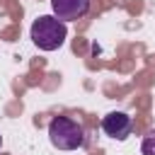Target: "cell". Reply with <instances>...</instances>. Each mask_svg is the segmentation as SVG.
<instances>
[{
	"label": "cell",
	"mask_w": 155,
	"mask_h": 155,
	"mask_svg": "<svg viewBox=\"0 0 155 155\" xmlns=\"http://www.w3.org/2000/svg\"><path fill=\"white\" fill-rule=\"evenodd\" d=\"M29 36L31 41L41 48V51H56L65 44V36H68V27L63 19H58L56 15H41L31 22V29H29Z\"/></svg>",
	"instance_id": "1"
},
{
	"label": "cell",
	"mask_w": 155,
	"mask_h": 155,
	"mask_svg": "<svg viewBox=\"0 0 155 155\" xmlns=\"http://www.w3.org/2000/svg\"><path fill=\"white\" fill-rule=\"evenodd\" d=\"M48 140L58 150H78L85 143V131L70 116H53L48 121Z\"/></svg>",
	"instance_id": "2"
},
{
	"label": "cell",
	"mask_w": 155,
	"mask_h": 155,
	"mask_svg": "<svg viewBox=\"0 0 155 155\" xmlns=\"http://www.w3.org/2000/svg\"><path fill=\"white\" fill-rule=\"evenodd\" d=\"M102 131L114 140H126L131 136V131H133V121L124 111H109L102 119Z\"/></svg>",
	"instance_id": "3"
},
{
	"label": "cell",
	"mask_w": 155,
	"mask_h": 155,
	"mask_svg": "<svg viewBox=\"0 0 155 155\" xmlns=\"http://www.w3.org/2000/svg\"><path fill=\"white\" fill-rule=\"evenodd\" d=\"M51 10L58 19L75 22L90 12V0H51Z\"/></svg>",
	"instance_id": "4"
},
{
	"label": "cell",
	"mask_w": 155,
	"mask_h": 155,
	"mask_svg": "<svg viewBox=\"0 0 155 155\" xmlns=\"http://www.w3.org/2000/svg\"><path fill=\"white\" fill-rule=\"evenodd\" d=\"M140 153H143V155H155V128L143 136V140H140Z\"/></svg>",
	"instance_id": "5"
},
{
	"label": "cell",
	"mask_w": 155,
	"mask_h": 155,
	"mask_svg": "<svg viewBox=\"0 0 155 155\" xmlns=\"http://www.w3.org/2000/svg\"><path fill=\"white\" fill-rule=\"evenodd\" d=\"M0 145H2V136H0Z\"/></svg>",
	"instance_id": "6"
}]
</instances>
